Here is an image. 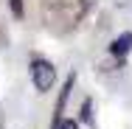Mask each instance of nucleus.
<instances>
[{"mask_svg": "<svg viewBox=\"0 0 132 129\" xmlns=\"http://www.w3.org/2000/svg\"><path fill=\"white\" fill-rule=\"evenodd\" d=\"M87 11V0H42L45 23L53 31H70L81 23Z\"/></svg>", "mask_w": 132, "mask_h": 129, "instance_id": "1", "label": "nucleus"}, {"mask_svg": "<svg viewBox=\"0 0 132 129\" xmlns=\"http://www.w3.org/2000/svg\"><path fill=\"white\" fill-rule=\"evenodd\" d=\"M31 81L42 93H48L53 84H56V70H53V65L48 59H34L31 62Z\"/></svg>", "mask_w": 132, "mask_h": 129, "instance_id": "2", "label": "nucleus"}, {"mask_svg": "<svg viewBox=\"0 0 132 129\" xmlns=\"http://www.w3.org/2000/svg\"><path fill=\"white\" fill-rule=\"evenodd\" d=\"M73 84H76V76L70 73L68 81H65V87H62V93H59V98H56V107H53V129H56V124H59V121H62V115H65V107H68V98H70Z\"/></svg>", "mask_w": 132, "mask_h": 129, "instance_id": "3", "label": "nucleus"}, {"mask_svg": "<svg viewBox=\"0 0 132 129\" xmlns=\"http://www.w3.org/2000/svg\"><path fill=\"white\" fill-rule=\"evenodd\" d=\"M129 48H132V31H124V34L110 45V53L121 59V56H127V53H129Z\"/></svg>", "mask_w": 132, "mask_h": 129, "instance_id": "4", "label": "nucleus"}, {"mask_svg": "<svg viewBox=\"0 0 132 129\" xmlns=\"http://www.w3.org/2000/svg\"><path fill=\"white\" fill-rule=\"evenodd\" d=\"M9 6H11L14 17H23V0H9Z\"/></svg>", "mask_w": 132, "mask_h": 129, "instance_id": "5", "label": "nucleus"}, {"mask_svg": "<svg viewBox=\"0 0 132 129\" xmlns=\"http://www.w3.org/2000/svg\"><path fill=\"white\" fill-rule=\"evenodd\" d=\"M56 129H79V124H76V121H70V118H62V121L56 124Z\"/></svg>", "mask_w": 132, "mask_h": 129, "instance_id": "6", "label": "nucleus"}, {"mask_svg": "<svg viewBox=\"0 0 132 129\" xmlns=\"http://www.w3.org/2000/svg\"><path fill=\"white\" fill-rule=\"evenodd\" d=\"M90 109H93V101L87 98V101L81 104V121H90Z\"/></svg>", "mask_w": 132, "mask_h": 129, "instance_id": "7", "label": "nucleus"}]
</instances>
